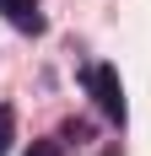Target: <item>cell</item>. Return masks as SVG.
<instances>
[{
	"instance_id": "6da1fadb",
	"label": "cell",
	"mask_w": 151,
	"mask_h": 156,
	"mask_svg": "<svg viewBox=\"0 0 151 156\" xmlns=\"http://www.w3.org/2000/svg\"><path fill=\"white\" fill-rule=\"evenodd\" d=\"M92 97H97V108H103L113 124H124V86H119V70H113V65H97V70H92Z\"/></svg>"
},
{
	"instance_id": "7a4b0ae2",
	"label": "cell",
	"mask_w": 151,
	"mask_h": 156,
	"mask_svg": "<svg viewBox=\"0 0 151 156\" xmlns=\"http://www.w3.org/2000/svg\"><path fill=\"white\" fill-rule=\"evenodd\" d=\"M0 11L11 22L16 32H43V11H38V0H0Z\"/></svg>"
},
{
	"instance_id": "3957f363",
	"label": "cell",
	"mask_w": 151,
	"mask_h": 156,
	"mask_svg": "<svg viewBox=\"0 0 151 156\" xmlns=\"http://www.w3.org/2000/svg\"><path fill=\"white\" fill-rule=\"evenodd\" d=\"M11 135H16V113H11V108H0V156L11 151Z\"/></svg>"
},
{
	"instance_id": "277c9868",
	"label": "cell",
	"mask_w": 151,
	"mask_h": 156,
	"mask_svg": "<svg viewBox=\"0 0 151 156\" xmlns=\"http://www.w3.org/2000/svg\"><path fill=\"white\" fill-rule=\"evenodd\" d=\"M22 156H60V140H32Z\"/></svg>"
},
{
	"instance_id": "5b68a950",
	"label": "cell",
	"mask_w": 151,
	"mask_h": 156,
	"mask_svg": "<svg viewBox=\"0 0 151 156\" xmlns=\"http://www.w3.org/2000/svg\"><path fill=\"white\" fill-rule=\"evenodd\" d=\"M103 156H113V151H103Z\"/></svg>"
}]
</instances>
